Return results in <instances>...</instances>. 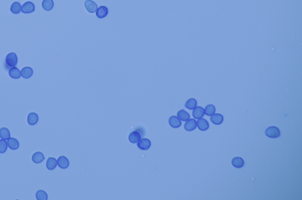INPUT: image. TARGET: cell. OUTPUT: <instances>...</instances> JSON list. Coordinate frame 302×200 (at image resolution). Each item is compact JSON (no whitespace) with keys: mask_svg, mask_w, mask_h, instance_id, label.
Returning <instances> with one entry per match:
<instances>
[{"mask_svg":"<svg viewBox=\"0 0 302 200\" xmlns=\"http://www.w3.org/2000/svg\"><path fill=\"white\" fill-rule=\"evenodd\" d=\"M18 62V57L14 52H11L6 56L5 58V67L7 69L14 67Z\"/></svg>","mask_w":302,"mask_h":200,"instance_id":"cell-1","label":"cell"},{"mask_svg":"<svg viewBox=\"0 0 302 200\" xmlns=\"http://www.w3.org/2000/svg\"><path fill=\"white\" fill-rule=\"evenodd\" d=\"M265 134L268 137L271 138V139H275L280 136V132L278 127L274 126H271L267 127L265 129Z\"/></svg>","mask_w":302,"mask_h":200,"instance_id":"cell-2","label":"cell"},{"mask_svg":"<svg viewBox=\"0 0 302 200\" xmlns=\"http://www.w3.org/2000/svg\"><path fill=\"white\" fill-rule=\"evenodd\" d=\"M35 11V5L31 1H27L21 6V11L24 14H30Z\"/></svg>","mask_w":302,"mask_h":200,"instance_id":"cell-3","label":"cell"},{"mask_svg":"<svg viewBox=\"0 0 302 200\" xmlns=\"http://www.w3.org/2000/svg\"><path fill=\"white\" fill-rule=\"evenodd\" d=\"M151 145V143L150 140L147 138H144L140 139V141L138 142L137 146L141 150H148L150 148Z\"/></svg>","mask_w":302,"mask_h":200,"instance_id":"cell-4","label":"cell"},{"mask_svg":"<svg viewBox=\"0 0 302 200\" xmlns=\"http://www.w3.org/2000/svg\"><path fill=\"white\" fill-rule=\"evenodd\" d=\"M86 9L90 13H94L98 9V5L92 0H86L84 3Z\"/></svg>","mask_w":302,"mask_h":200,"instance_id":"cell-5","label":"cell"},{"mask_svg":"<svg viewBox=\"0 0 302 200\" xmlns=\"http://www.w3.org/2000/svg\"><path fill=\"white\" fill-rule=\"evenodd\" d=\"M57 165L61 169H66L69 166V159L65 155H61L57 159Z\"/></svg>","mask_w":302,"mask_h":200,"instance_id":"cell-6","label":"cell"},{"mask_svg":"<svg viewBox=\"0 0 302 200\" xmlns=\"http://www.w3.org/2000/svg\"><path fill=\"white\" fill-rule=\"evenodd\" d=\"M197 126L201 131H206L209 128V123L206 119L200 118L197 122Z\"/></svg>","mask_w":302,"mask_h":200,"instance_id":"cell-7","label":"cell"},{"mask_svg":"<svg viewBox=\"0 0 302 200\" xmlns=\"http://www.w3.org/2000/svg\"><path fill=\"white\" fill-rule=\"evenodd\" d=\"M197 127V122L194 118H190L186 120V123L184 124V129L188 132H191L195 130Z\"/></svg>","mask_w":302,"mask_h":200,"instance_id":"cell-8","label":"cell"},{"mask_svg":"<svg viewBox=\"0 0 302 200\" xmlns=\"http://www.w3.org/2000/svg\"><path fill=\"white\" fill-rule=\"evenodd\" d=\"M211 122L215 125H219L223 122V116L219 113H214L211 116Z\"/></svg>","mask_w":302,"mask_h":200,"instance_id":"cell-9","label":"cell"},{"mask_svg":"<svg viewBox=\"0 0 302 200\" xmlns=\"http://www.w3.org/2000/svg\"><path fill=\"white\" fill-rule=\"evenodd\" d=\"M204 115V110L201 106H196L192 111V116L195 118H202Z\"/></svg>","mask_w":302,"mask_h":200,"instance_id":"cell-10","label":"cell"},{"mask_svg":"<svg viewBox=\"0 0 302 200\" xmlns=\"http://www.w3.org/2000/svg\"><path fill=\"white\" fill-rule=\"evenodd\" d=\"M168 122L169 125L173 128H178L181 126V122L180 119L175 116H171L169 118Z\"/></svg>","mask_w":302,"mask_h":200,"instance_id":"cell-11","label":"cell"},{"mask_svg":"<svg viewBox=\"0 0 302 200\" xmlns=\"http://www.w3.org/2000/svg\"><path fill=\"white\" fill-rule=\"evenodd\" d=\"M38 121V116L35 112H31L28 114L27 116V123L28 124L33 126L37 123Z\"/></svg>","mask_w":302,"mask_h":200,"instance_id":"cell-12","label":"cell"},{"mask_svg":"<svg viewBox=\"0 0 302 200\" xmlns=\"http://www.w3.org/2000/svg\"><path fill=\"white\" fill-rule=\"evenodd\" d=\"M7 145L10 149L15 150L19 149L20 143L17 139L14 137H9L7 141Z\"/></svg>","mask_w":302,"mask_h":200,"instance_id":"cell-13","label":"cell"},{"mask_svg":"<svg viewBox=\"0 0 302 200\" xmlns=\"http://www.w3.org/2000/svg\"><path fill=\"white\" fill-rule=\"evenodd\" d=\"M31 159L34 163L39 164L44 161L45 157L42 152L37 151L33 154Z\"/></svg>","mask_w":302,"mask_h":200,"instance_id":"cell-14","label":"cell"},{"mask_svg":"<svg viewBox=\"0 0 302 200\" xmlns=\"http://www.w3.org/2000/svg\"><path fill=\"white\" fill-rule=\"evenodd\" d=\"M141 136L139 132L137 131H133L131 132L128 137L129 141L132 143H136L140 141Z\"/></svg>","mask_w":302,"mask_h":200,"instance_id":"cell-15","label":"cell"},{"mask_svg":"<svg viewBox=\"0 0 302 200\" xmlns=\"http://www.w3.org/2000/svg\"><path fill=\"white\" fill-rule=\"evenodd\" d=\"M231 164L232 166L237 168H242L244 164V160L240 157H234L231 160Z\"/></svg>","mask_w":302,"mask_h":200,"instance_id":"cell-16","label":"cell"},{"mask_svg":"<svg viewBox=\"0 0 302 200\" xmlns=\"http://www.w3.org/2000/svg\"><path fill=\"white\" fill-rule=\"evenodd\" d=\"M21 74L24 79H28L31 77L33 75V69L29 66H26L21 69Z\"/></svg>","mask_w":302,"mask_h":200,"instance_id":"cell-17","label":"cell"},{"mask_svg":"<svg viewBox=\"0 0 302 200\" xmlns=\"http://www.w3.org/2000/svg\"><path fill=\"white\" fill-rule=\"evenodd\" d=\"M57 165V161L54 157H50L48 158L46 162V167L49 170H53L56 168Z\"/></svg>","mask_w":302,"mask_h":200,"instance_id":"cell-18","label":"cell"},{"mask_svg":"<svg viewBox=\"0 0 302 200\" xmlns=\"http://www.w3.org/2000/svg\"><path fill=\"white\" fill-rule=\"evenodd\" d=\"M108 14V8L105 6H100L96 11V16L99 18L106 17Z\"/></svg>","mask_w":302,"mask_h":200,"instance_id":"cell-19","label":"cell"},{"mask_svg":"<svg viewBox=\"0 0 302 200\" xmlns=\"http://www.w3.org/2000/svg\"><path fill=\"white\" fill-rule=\"evenodd\" d=\"M9 74L10 77L15 79H19L20 77L21 76V71L17 67H15V66L9 69Z\"/></svg>","mask_w":302,"mask_h":200,"instance_id":"cell-20","label":"cell"},{"mask_svg":"<svg viewBox=\"0 0 302 200\" xmlns=\"http://www.w3.org/2000/svg\"><path fill=\"white\" fill-rule=\"evenodd\" d=\"M177 117L182 121H186L188 119H190V115L185 110H184V109H181L178 111Z\"/></svg>","mask_w":302,"mask_h":200,"instance_id":"cell-21","label":"cell"},{"mask_svg":"<svg viewBox=\"0 0 302 200\" xmlns=\"http://www.w3.org/2000/svg\"><path fill=\"white\" fill-rule=\"evenodd\" d=\"M42 5L43 9L48 11L53 8L54 2L53 0H43Z\"/></svg>","mask_w":302,"mask_h":200,"instance_id":"cell-22","label":"cell"},{"mask_svg":"<svg viewBox=\"0 0 302 200\" xmlns=\"http://www.w3.org/2000/svg\"><path fill=\"white\" fill-rule=\"evenodd\" d=\"M10 11L13 14H19L21 11V5L20 4V3L17 1L14 2L11 5Z\"/></svg>","mask_w":302,"mask_h":200,"instance_id":"cell-23","label":"cell"},{"mask_svg":"<svg viewBox=\"0 0 302 200\" xmlns=\"http://www.w3.org/2000/svg\"><path fill=\"white\" fill-rule=\"evenodd\" d=\"M0 137L3 140H8L10 137L9 129L7 127H1L0 129Z\"/></svg>","mask_w":302,"mask_h":200,"instance_id":"cell-24","label":"cell"},{"mask_svg":"<svg viewBox=\"0 0 302 200\" xmlns=\"http://www.w3.org/2000/svg\"><path fill=\"white\" fill-rule=\"evenodd\" d=\"M197 105V101L194 98H190L187 101L185 104V106L187 109L192 110L194 109Z\"/></svg>","mask_w":302,"mask_h":200,"instance_id":"cell-25","label":"cell"},{"mask_svg":"<svg viewBox=\"0 0 302 200\" xmlns=\"http://www.w3.org/2000/svg\"><path fill=\"white\" fill-rule=\"evenodd\" d=\"M36 197L37 200H47L48 199V195L46 191L39 190L36 192Z\"/></svg>","mask_w":302,"mask_h":200,"instance_id":"cell-26","label":"cell"},{"mask_svg":"<svg viewBox=\"0 0 302 200\" xmlns=\"http://www.w3.org/2000/svg\"><path fill=\"white\" fill-rule=\"evenodd\" d=\"M215 107L212 104L208 105L205 108L204 114L207 116H211L215 112Z\"/></svg>","mask_w":302,"mask_h":200,"instance_id":"cell-27","label":"cell"},{"mask_svg":"<svg viewBox=\"0 0 302 200\" xmlns=\"http://www.w3.org/2000/svg\"><path fill=\"white\" fill-rule=\"evenodd\" d=\"M8 145L5 140H0V153H4L7 150Z\"/></svg>","mask_w":302,"mask_h":200,"instance_id":"cell-28","label":"cell"}]
</instances>
